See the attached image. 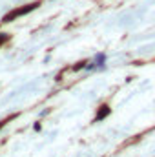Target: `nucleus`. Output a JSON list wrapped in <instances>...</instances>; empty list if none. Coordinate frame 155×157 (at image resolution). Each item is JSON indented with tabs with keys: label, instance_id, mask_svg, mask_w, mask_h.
Returning a JSON list of instances; mask_svg holds the SVG:
<instances>
[{
	"label": "nucleus",
	"instance_id": "nucleus-3",
	"mask_svg": "<svg viewBox=\"0 0 155 157\" xmlns=\"http://www.w3.org/2000/svg\"><path fill=\"white\" fill-rule=\"evenodd\" d=\"M6 39H7V37H2V35H0V44H2V42H4Z\"/></svg>",
	"mask_w": 155,
	"mask_h": 157
},
{
	"label": "nucleus",
	"instance_id": "nucleus-1",
	"mask_svg": "<svg viewBox=\"0 0 155 157\" xmlns=\"http://www.w3.org/2000/svg\"><path fill=\"white\" fill-rule=\"evenodd\" d=\"M39 4H28L26 7H22V9H13L11 13H7L6 17H4V22H11L15 17H22V15H26V13H29L31 9H35Z\"/></svg>",
	"mask_w": 155,
	"mask_h": 157
},
{
	"label": "nucleus",
	"instance_id": "nucleus-2",
	"mask_svg": "<svg viewBox=\"0 0 155 157\" xmlns=\"http://www.w3.org/2000/svg\"><path fill=\"white\" fill-rule=\"evenodd\" d=\"M108 113H110V110H108V106H102V108H100V112H99V115H97L95 119H97V121H100L102 117H106Z\"/></svg>",
	"mask_w": 155,
	"mask_h": 157
},
{
	"label": "nucleus",
	"instance_id": "nucleus-4",
	"mask_svg": "<svg viewBox=\"0 0 155 157\" xmlns=\"http://www.w3.org/2000/svg\"><path fill=\"white\" fill-rule=\"evenodd\" d=\"M6 122H7V121H2V122H0V128H2V126H4V124H6Z\"/></svg>",
	"mask_w": 155,
	"mask_h": 157
}]
</instances>
